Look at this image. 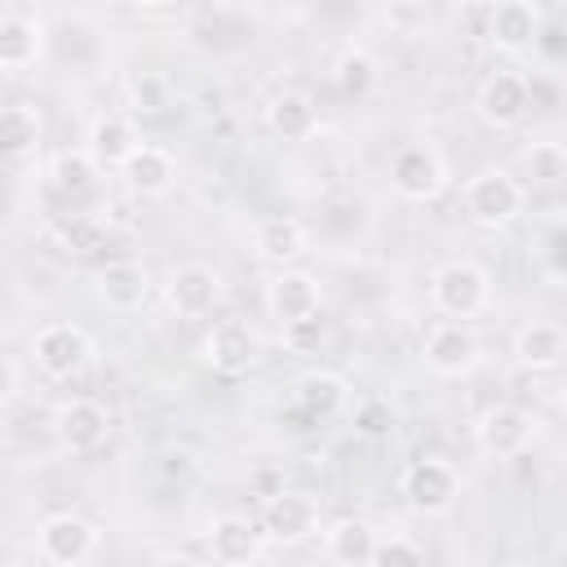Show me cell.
Masks as SVG:
<instances>
[{"instance_id": "obj_1", "label": "cell", "mask_w": 567, "mask_h": 567, "mask_svg": "<svg viewBox=\"0 0 567 567\" xmlns=\"http://www.w3.org/2000/svg\"><path fill=\"white\" fill-rule=\"evenodd\" d=\"M430 301L443 319L452 323H470L478 319L487 306H492V275L478 266V261H443L434 275H430Z\"/></svg>"}, {"instance_id": "obj_2", "label": "cell", "mask_w": 567, "mask_h": 567, "mask_svg": "<svg viewBox=\"0 0 567 567\" xmlns=\"http://www.w3.org/2000/svg\"><path fill=\"white\" fill-rule=\"evenodd\" d=\"M461 204H465V213H470L474 226H483V230H505V226L523 213L527 190H523V182H518L514 173H505V168H483V173H474V177L461 186Z\"/></svg>"}, {"instance_id": "obj_3", "label": "cell", "mask_w": 567, "mask_h": 567, "mask_svg": "<svg viewBox=\"0 0 567 567\" xmlns=\"http://www.w3.org/2000/svg\"><path fill=\"white\" fill-rule=\"evenodd\" d=\"M447 186V164L430 142H408L390 155V190L408 204H430Z\"/></svg>"}, {"instance_id": "obj_4", "label": "cell", "mask_w": 567, "mask_h": 567, "mask_svg": "<svg viewBox=\"0 0 567 567\" xmlns=\"http://www.w3.org/2000/svg\"><path fill=\"white\" fill-rule=\"evenodd\" d=\"M266 310L279 328L297 332V328H310L319 323V310H323V288L315 275L306 270H275L270 284H266Z\"/></svg>"}, {"instance_id": "obj_5", "label": "cell", "mask_w": 567, "mask_h": 567, "mask_svg": "<svg viewBox=\"0 0 567 567\" xmlns=\"http://www.w3.org/2000/svg\"><path fill=\"white\" fill-rule=\"evenodd\" d=\"M399 492L416 514H447L456 505V496H461V474L443 456H421V461H412L403 470Z\"/></svg>"}, {"instance_id": "obj_6", "label": "cell", "mask_w": 567, "mask_h": 567, "mask_svg": "<svg viewBox=\"0 0 567 567\" xmlns=\"http://www.w3.org/2000/svg\"><path fill=\"white\" fill-rule=\"evenodd\" d=\"M474 443L496 461H514L536 443V416L518 403H496L474 421Z\"/></svg>"}, {"instance_id": "obj_7", "label": "cell", "mask_w": 567, "mask_h": 567, "mask_svg": "<svg viewBox=\"0 0 567 567\" xmlns=\"http://www.w3.org/2000/svg\"><path fill=\"white\" fill-rule=\"evenodd\" d=\"M421 359H425V368H430L434 377H447V381H452V377H470V372L478 368L483 346H478V332H474L470 323L443 319V323H434V328L425 332Z\"/></svg>"}, {"instance_id": "obj_8", "label": "cell", "mask_w": 567, "mask_h": 567, "mask_svg": "<svg viewBox=\"0 0 567 567\" xmlns=\"http://www.w3.org/2000/svg\"><path fill=\"white\" fill-rule=\"evenodd\" d=\"M540 31H545V18H540V4L532 0H496L483 9V40L496 53H523L540 40Z\"/></svg>"}, {"instance_id": "obj_9", "label": "cell", "mask_w": 567, "mask_h": 567, "mask_svg": "<svg viewBox=\"0 0 567 567\" xmlns=\"http://www.w3.org/2000/svg\"><path fill=\"white\" fill-rule=\"evenodd\" d=\"M35 549L44 563L53 567H80L84 558H93L97 549V527L80 514H49L40 527H35Z\"/></svg>"}, {"instance_id": "obj_10", "label": "cell", "mask_w": 567, "mask_h": 567, "mask_svg": "<svg viewBox=\"0 0 567 567\" xmlns=\"http://www.w3.org/2000/svg\"><path fill=\"white\" fill-rule=\"evenodd\" d=\"M31 354H35V368H40L44 377L71 381V377L89 363L93 341H89V332L75 328V323H44V328L35 332V341H31Z\"/></svg>"}, {"instance_id": "obj_11", "label": "cell", "mask_w": 567, "mask_h": 567, "mask_svg": "<svg viewBox=\"0 0 567 567\" xmlns=\"http://www.w3.org/2000/svg\"><path fill=\"white\" fill-rule=\"evenodd\" d=\"M319 532V501L310 492H275L261 509V536L270 545H301Z\"/></svg>"}, {"instance_id": "obj_12", "label": "cell", "mask_w": 567, "mask_h": 567, "mask_svg": "<svg viewBox=\"0 0 567 567\" xmlns=\"http://www.w3.org/2000/svg\"><path fill=\"white\" fill-rule=\"evenodd\" d=\"M221 292H226L221 275H217L213 266H204V261L177 266V270L168 275V284H164V297H168V306H173L177 319H208V315L217 310Z\"/></svg>"}, {"instance_id": "obj_13", "label": "cell", "mask_w": 567, "mask_h": 567, "mask_svg": "<svg viewBox=\"0 0 567 567\" xmlns=\"http://www.w3.org/2000/svg\"><path fill=\"white\" fill-rule=\"evenodd\" d=\"M204 545H208V558L217 567H257L261 549H266V536L252 518L244 514H221L208 523L204 532Z\"/></svg>"}, {"instance_id": "obj_14", "label": "cell", "mask_w": 567, "mask_h": 567, "mask_svg": "<svg viewBox=\"0 0 567 567\" xmlns=\"http://www.w3.org/2000/svg\"><path fill=\"white\" fill-rule=\"evenodd\" d=\"M532 106V84L518 75V71H496L478 84V97H474V111L487 128H514Z\"/></svg>"}, {"instance_id": "obj_15", "label": "cell", "mask_w": 567, "mask_h": 567, "mask_svg": "<svg viewBox=\"0 0 567 567\" xmlns=\"http://www.w3.org/2000/svg\"><path fill=\"white\" fill-rule=\"evenodd\" d=\"M199 350H204V363H208L213 372H221V377H239V372H248V368L257 363L261 341H257V332H252L248 323H239V319H221V323L208 328V337H204Z\"/></svg>"}, {"instance_id": "obj_16", "label": "cell", "mask_w": 567, "mask_h": 567, "mask_svg": "<svg viewBox=\"0 0 567 567\" xmlns=\"http://www.w3.org/2000/svg\"><path fill=\"white\" fill-rule=\"evenodd\" d=\"M53 434L66 452H93L111 434V412L97 399H62L53 412Z\"/></svg>"}, {"instance_id": "obj_17", "label": "cell", "mask_w": 567, "mask_h": 567, "mask_svg": "<svg viewBox=\"0 0 567 567\" xmlns=\"http://www.w3.org/2000/svg\"><path fill=\"white\" fill-rule=\"evenodd\" d=\"M120 177L133 195H146V199H159L177 186V159L168 146H155V142H137V151L120 164Z\"/></svg>"}, {"instance_id": "obj_18", "label": "cell", "mask_w": 567, "mask_h": 567, "mask_svg": "<svg viewBox=\"0 0 567 567\" xmlns=\"http://www.w3.org/2000/svg\"><path fill=\"white\" fill-rule=\"evenodd\" d=\"M252 252H257L266 266L288 270L292 261H301V257L310 252V235H306V226H301L297 217L275 213V217H261V221L252 226Z\"/></svg>"}, {"instance_id": "obj_19", "label": "cell", "mask_w": 567, "mask_h": 567, "mask_svg": "<svg viewBox=\"0 0 567 567\" xmlns=\"http://www.w3.org/2000/svg\"><path fill=\"white\" fill-rule=\"evenodd\" d=\"M266 128H270L279 142H292V146L310 142V137L319 133V106H315V97L301 93V89L275 93V97L266 102Z\"/></svg>"}, {"instance_id": "obj_20", "label": "cell", "mask_w": 567, "mask_h": 567, "mask_svg": "<svg viewBox=\"0 0 567 567\" xmlns=\"http://www.w3.org/2000/svg\"><path fill=\"white\" fill-rule=\"evenodd\" d=\"M346 403H350V385L341 372L315 368V372L297 377V385H292V408L306 421H332L337 412H346Z\"/></svg>"}, {"instance_id": "obj_21", "label": "cell", "mask_w": 567, "mask_h": 567, "mask_svg": "<svg viewBox=\"0 0 567 567\" xmlns=\"http://www.w3.org/2000/svg\"><path fill=\"white\" fill-rule=\"evenodd\" d=\"M44 58L40 13H0V71H27Z\"/></svg>"}, {"instance_id": "obj_22", "label": "cell", "mask_w": 567, "mask_h": 567, "mask_svg": "<svg viewBox=\"0 0 567 567\" xmlns=\"http://www.w3.org/2000/svg\"><path fill=\"white\" fill-rule=\"evenodd\" d=\"M563 354H567V332L554 319H532L514 332V359H518V368H527L536 377L554 372L563 363Z\"/></svg>"}, {"instance_id": "obj_23", "label": "cell", "mask_w": 567, "mask_h": 567, "mask_svg": "<svg viewBox=\"0 0 567 567\" xmlns=\"http://www.w3.org/2000/svg\"><path fill=\"white\" fill-rule=\"evenodd\" d=\"M146 297H151V275H146L142 261H106V266L97 270V301H102L106 310L128 315V310H137Z\"/></svg>"}, {"instance_id": "obj_24", "label": "cell", "mask_w": 567, "mask_h": 567, "mask_svg": "<svg viewBox=\"0 0 567 567\" xmlns=\"http://www.w3.org/2000/svg\"><path fill=\"white\" fill-rule=\"evenodd\" d=\"M137 124L128 120V115H120V111H111V115H97L93 120V128H89V155H93V164L97 168H120L133 151H137Z\"/></svg>"}, {"instance_id": "obj_25", "label": "cell", "mask_w": 567, "mask_h": 567, "mask_svg": "<svg viewBox=\"0 0 567 567\" xmlns=\"http://www.w3.org/2000/svg\"><path fill=\"white\" fill-rule=\"evenodd\" d=\"M44 120L31 102H4L0 106V155L4 159H27L40 151Z\"/></svg>"}, {"instance_id": "obj_26", "label": "cell", "mask_w": 567, "mask_h": 567, "mask_svg": "<svg viewBox=\"0 0 567 567\" xmlns=\"http://www.w3.org/2000/svg\"><path fill=\"white\" fill-rule=\"evenodd\" d=\"M332 84H337V93H341L346 102H363V97H372L377 84H381V62H377L363 44H346V49L337 53V62H332Z\"/></svg>"}, {"instance_id": "obj_27", "label": "cell", "mask_w": 567, "mask_h": 567, "mask_svg": "<svg viewBox=\"0 0 567 567\" xmlns=\"http://www.w3.org/2000/svg\"><path fill=\"white\" fill-rule=\"evenodd\" d=\"M97 173H102V168L93 164V155H89L84 146L53 151V155H49V168H44V177H49V186H53L58 195H84V190H93Z\"/></svg>"}, {"instance_id": "obj_28", "label": "cell", "mask_w": 567, "mask_h": 567, "mask_svg": "<svg viewBox=\"0 0 567 567\" xmlns=\"http://www.w3.org/2000/svg\"><path fill=\"white\" fill-rule=\"evenodd\" d=\"M372 540H377L372 523H363V518H337L323 532V554L332 563H341V567H363L368 554H372Z\"/></svg>"}, {"instance_id": "obj_29", "label": "cell", "mask_w": 567, "mask_h": 567, "mask_svg": "<svg viewBox=\"0 0 567 567\" xmlns=\"http://www.w3.org/2000/svg\"><path fill=\"white\" fill-rule=\"evenodd\" d=\"M532 261H536V270H540L554 288H563V279H567V230H563L558 217H554V221L540 230V239L532 244Z\"/></svg>"}, {"instance_id": "obj_30", "label": "cell", "mask_w": 567, "mask_h": 567, "mask_svg": "<svg viewBox=\"0 0 567 567\" xmlns=\"http://www.w3.org/2000/svg\"><path fill=\"white\" fill-rule=\"evenodd\" d=\"M124 97H128V111H133V115H164V111L173 106L168 80L155 75V71H137V75H128Z\"/></svg>"}, {"instance_id": "obj_31", "label": "cell", "mask_w": 567, "mask_h": 567, "mask_svg": "<svg viewBox=\"0 0 567 567\" xmlns=\"http://www.w3.org/2000/svg\"><path fill=\"white\" fill-rule=\"evenodd\" d=\"M363 567H425V549L403 532H385L372 540V554Z\"/></svg>"}, {"instance_id": "obj_32", "label": "cell", "mask_w": 567, "mask_h": 567, "mask_svg": "<svg viewBox=\"0 0 567 567\" xmlns=\"http://www.w3.org/2000/svg\"><path fill=\"white\" fill-rule=\"evenodd\" d=\"M527 173H532V186H558L567 177L563 142H532L527 146Z\"/></svg>"}, {"instance_id": "obj_33", "label": "cell", "mask_w": 567, "mask_h": 567, "mask_svg": "<svg viewBox=\"0 0 567 567\" xmlns=\"http://www.w3.org/2000/svg\"><path fill=\"white\" fill-rule=\"evenodd\" d=\"M354 430L363 439H385L394 430V408L385 399H359L354 403Z\"/></svg>"}, {"instance_id": "obj_34", "label": "cell", "mask_w": 567, "mask_h": 567, "mask_svg": "<svg viewBox=\"0 0 567 567\" xmlns=\"http://www.w3.org/2000/svg\"><path fill=\"white\" fill-rule=\"evenodd\" d=\"M18 390H22V368L13 363V354H4V350H0V408H4Z\"/></svg>"}, {"instance_id": "obj_35", "label": "cell", "mask_w": 567, "mask_h": 567, "mask_svg": "<svg viewBox=\"0 0 567 567\" xmlns=\"http://www.w3.org/2000/svg\"><path fill=\"white\" fill-rule=\"evenodd\" d=\"M155 567H204V563H199V558H190V554H177V549H173V554H159V558H155Z\"/></svg>"}, {"instance_id": "obj_36", "label": "cell", "mask_w": 567, "mask_h": 567, "mask_svg": "<svg viewBox=\"0 0 567 567\" xmlns=\"http://www.w3.org/2000/svg\"><path fill=\"white\" fill-rule=\"evenodd\" d=\"M9 567H31V563H9Z\"/></svg>"}]
</instances>
